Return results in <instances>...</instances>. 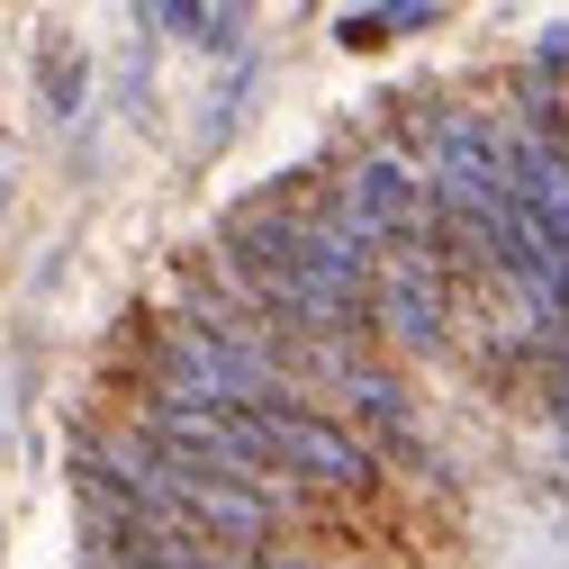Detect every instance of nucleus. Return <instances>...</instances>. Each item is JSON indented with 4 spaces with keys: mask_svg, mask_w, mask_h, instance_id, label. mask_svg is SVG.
<instances>
[{
    "mask_svg": "<svg viewBox=\"0 0 569 569\" xmlns=\"http://www.w3.org/2000/svg\"><path fill=\"white\" fill-rule=\"evenodd\" d=\"M244 435L253 452L280 470V479H299V488H326V497H371L389 470L380 452L352 435V425L335 407H308V398H280V407H244Z\"/></svg>",
    "mask_w": 569,
    "mask_h": 569,
    "instance_id": "nucleus-1",
    "label": "nucleus"
},
{
    "mask_svg": "<svg viewBox=\"0 0 569 569\" xmlns=\"http://www.w3.org/2000/svg\"><path fill=\"white\" fill-rule=\"evenodd\" d=\"M46 100H54V118H73V100H82V63H73V54L46 63Z\"/></svg>",
    "mask_w": 569,
    "mask_h": 569,
    "instance_id": "nucleus-2",
    "label": "nucleus"
}]
</instances>
